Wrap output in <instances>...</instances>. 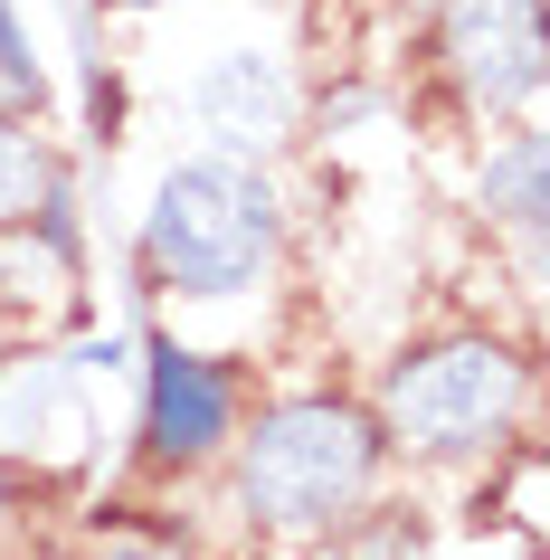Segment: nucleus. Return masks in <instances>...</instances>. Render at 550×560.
Returning <instances> with one entry per match:
<instances>
[{
    "instance_id": "nucleus-1",
    "label": "nucleus",
    "mask_w": 550,
    "mask_h": 560,
    "mask_svg": "<svg viewBox=\"0 0 550 560\" xmlns=\"http://www.w3.org/2000/svg\"><path fill=\"white\" fill-rule=\"evenodd\" d=\"M276 247H285V209H276V180L257 162H180L143 209V276L162 295H190V304H219V295H247L276 276Z\"/></svg>"
},
{
    "instance_id": "nucleus-2",
    "label": "nucleus",
    "mask_w": 550,
    "mask_h": 560,
    "mask_svg": "<svg viewBox=\"0 0 550 560\" xmlns=\"http://www.w3.org/2000/svg\"><path fill=\"white\" fill-rule=\"evenodd\" d=\"M379 418L351 399H276L257 428H237V503L276 532H332L379 485Z\"/></svg>"
},
{
    "instance_id": "nucleus-3",
    "label": "nucleus",
    "mask_w": 550,
    "mask_h": 560,
    "mask_svg": "<svg viewBox=\"0 0 550 560\" xmlns=\"http://www.w3.org/2000/svg\"><path fill=\"white\" fill-rule=\"evenodd\" d=\"M522 409H531V361L493 332H446V342H418L408 361H389L371 418L379 446H399L418 466H484L522 428Z\"/></svg>"
},
{
    "instance_id": "nucleus-4",
    "label": "nucleus",
    "mask_w": 550,
    "mask_h": 560,
    "mask_svg": "<svg viewBox=\"0 0 550 560\" xmlns=\"http://www.w3.org/2000/svg\"><path fill=\"white\" fill-rule=\"evenodd\" d=\"M436 67L475 115H522L550 77L541 0H436Z\"/></svg>"
},
{
    "instance_id": "nucleus-5",
    "label": "nucleus",
    "mask_w": 550,
    "mask_h": 560,
    "mask_svg": "<svg viewBox=\"0 0 550 560\" xmlns=\"http://www.w3.org/2000/svg\"><path fill=\"white\" fill-rule=\"evenodd\" d=\"M237 438V381L190 342H152L143 371V446L152 466H200Z\"/></svg>"
},
{
    "instance_id": "nucleus-6",
    "label": "nucleus",
    "mask_w": 550,
    "mask_h": 560,
    "mask_svg": "<svg viewBox=\"0 0 550 560\" xmlns=\"http://www.w3.org/2000/svg\"><path fill=\"white\" fill-rule=\"evenodd\" d=\"M190 105H200V124L219 133V152H237V162H257V152H276L294 133V77H285V58H266V48L209 58V77L190 86Z\"/></svg>"
},
{
    "instance_id": "nucleus-7",
    "label": "nucleus",
    "mask_w": 550,
    "mask_h": 560,
    "mask_svg": "<svg viewBox=\"0 0 550 560\" xmlns=\"http://www.w3.org/2000/svg\"><path fill=\"white\" fill-rule=\"evenodd\" d=\"M77 295V247H67V200L30 209V219H0V304L10 314H58Z\"/></svg>"
},
{
    "instance_id": "nucleus-8",
    "label": "nucleus",
    "mask_w": 550,
    "mask_h": 560,
    "mask_svg": "<svg viewBox=\"0 0 550 560\" xmlns=\"http://www.w3.org/2000/svg\"><path fill=\"white\" fill-rule=\"evenodd\" d=\"M541 172H550L541 133H513L503 152H484V180H475V200H484V219H493V229H513L522 247H531V257H541V209H550Z\"/></svg>"
},
{
    "instance_id": "nucleus-9",
    "label": "nucleus",
    "mask_w": 550,
    "mask_h": 560,
    "mask_svg": "<svg viewBox=\"0 0 550 560\" xmlns=\"http://www.w3.org/2000/svg\"><path fill=\"white\" fill-rule=\"evenodd\" d=\"M48 200H58V152L30 133V115L0 105V219H30Z\"/></svg>"
},
{
    "instance_id": "nucleus-10",
    "label": "nucleus",
    "mask_w": 550,
    "mask_h": 560,
    "mask_svg": "<svg viewBox=\"0 0 550 560\" xmlns=\"http://www.w3.org/2000/svg\"><path fill=\"white\" fill-rule=\"evenodd\" d=\"M38 95H48V77H38L30 38H20V10L0 0V105H10V115H38Z\"/></svg>"
},
{
    "instance_id": "nucleus-11",
    "label": "nucleus",
    "mask_w": 550,
    "mask_h": 560,
    "mask_svg": "<svg viewBox=\"0 0 550 560\" xmlns=\"http://www.w3.org/2000/svg\"><path fill=\"white\" fill-rule=\"evenodd\" d=\"M95 560H172V551H152V541H115V551H95Z\"/></svg>"
}]
</instances>
